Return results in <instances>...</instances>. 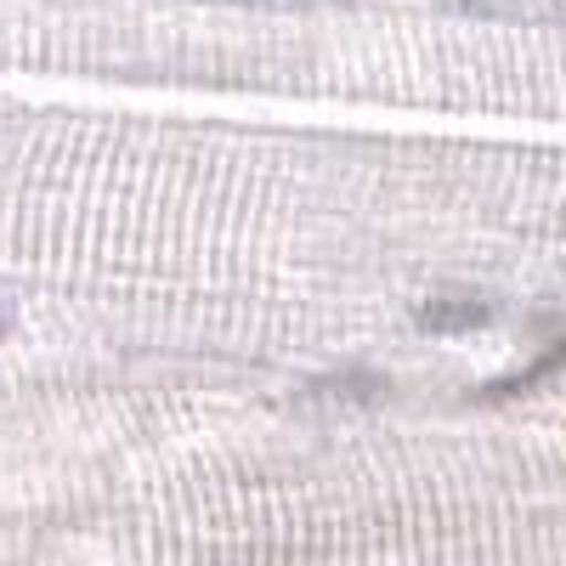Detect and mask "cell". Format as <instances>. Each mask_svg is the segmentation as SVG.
<instances>
[{"label":"cell","instance_id":"277c9868","mask_svg":"<svg viewBox=\"0 0 566 566\" xmlns=\"http://www.w3.org/2000/svg\"><path fill=\"white\" fill-rule=\"evenodd\" d=\"M7 328H12V301L0 295V335H7Z\"/></svg>","mask_w":566,"mask_h":566},{"label":"cell","instance_id":"7a4b0ae2","mask_svg":"<svg viewBox=\"0 0 566 566\" xmlns=\"http://www.w3.org/2000/svg\"><path fill=\"white\" fill-rule=\"evenodd\" d=\"M476 18H510V23H555L566 29V0H459Z\"/></svg>","mask_w":566,"mask_h":566},{"label":"cell","instance_id":"3957f363","mask_svg":"<svg viewBox=\"0 0 566 566\" xmlns=\"http://www.w3.org/2000/svg\"><path fill=\"white\" fill-rule=\"evenodd\" d=\"M221 7H266V12H312V7H335V0H221Z\"/></svg>","mask_w":566,"mask_h":566},{"label":"cell","instance_id":"6da1fadb","mask_svg":"<svg viewBox=\"0 0 566 566\" xmlns=\"http://www.w3.org/2000/svg\"><path fill=\"white\" fill-rule=\"evenodd\" d=\"M482 323H493V301H482V295H437L419 306V328H442V335L482 328Z\"/></svg>","mask_w":566,"mask_h":566}]
</instances>
